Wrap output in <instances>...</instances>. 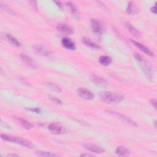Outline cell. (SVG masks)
Segmentation results:
<instances>
[{
    "instance_id": "cell-20",
    "label": "cell",
    "mask_w": 157,
    "mask_h": 157,
    "mask_svg": "<svg viewBox=\"0 0 157 157\" xmlns=\"http://www.w3.org/2000/svg\"><path fill=\"white\" fill-rule=\"evenodd\" d=\"M115 153L119 156H128L129 155V151L124 146H118L115 149Z\"/></svg>"
},
{
    "instance_id": "cell-10",
    "label": "cell",
    "mask_w": 157,
    "mask_h": 157,
    "mask_svg": "<svg viewBox=\"0 0 157 157\" xmlns=\"http://www.w3.org/2000/svg\"><path fill=\"white\" fill-rule=\"evenodd\" d=\"M48 129L50 132L55 134H62L65 132L64 128L58 123H52L49 124Z\"/></svg>"
},
{
    "instance_id": "cell-22",
    "label": "cell",
    "mask_w": 157,
    "mask_h": 157,
    "mask_svg": "<svg viewBox=\"0 0 157 157\" xmlns=\"http://www.w3.org/2000/svg\"><path fill=\"white\" fill-rule=\"evenodd\" d=\"M44 84L49 89L52 90V91L58 92V93H61L62 91L61 88L56 84L53 83V82H45L44 83Z\"/></svg>"
},
{
    "instance_id": "cell-7",
    "label": "cell",
    "mask_w": 157,
    "mask_h": 157,
    "mask_svg": "<svg viewBox=\"0 0 157 157\" xmlns=\"http://www.w3.org/2000/svg\"><path fill=\"white\" fill-rule=\"evenodd\" d=\"M78 94L83 99L86 100H92L94 98V94L86 88H79L77 89Z\"/></svg>"
},
{
    "instance_id": "cell-18",
    "label": "cell",
    "mask_w": 157,
    "mask_h": 157,
    "mask_svg": "<svg viewBox=\"0 0 157 157\" xmlns=\"http://www.w3.org/2000/svg\"><path fill=\"white\" fill-rule=\"evenodd\" d=\"M81 40H82V42L86 46L91 48H93V49H100L101 48V47L97 44L96 43H95L94 42L92 41L91 40H90V39L86 37H83L82 39H81Z\"/></svg>"
},
{
    "instance_id": "cell-32",
    "label": "cell",
    "mask_w": 157,
    "mask_h": 157,
    "mask_svg": "<svg viewBox=\"0 0 157 157\" xmlns=\"http://www.w3.org/2000/svg\"><path fill=\"white\" fill-rule=\"evenodd\" d=\"M7 156H9V157H12V156H19V155H17V154H15V153H8L7 155Z\"/></svg>"
},
{
    "instance_id": "cell-21",
    "label": "cell",
    "mask_w": 157,
    "mask_h": 157,
    "mask_svg": "<svg viewBox=\"0 0 157 157\" xmlns=\"http://www.w3.org/2000/svg\"><path fill=\"white\" fill-rule=\"evenodd\" d=\"M112 58L107 55H102L99 58V63L105 66H109L112 63Z\"/></svg>"
},
{
    "instance_id": "cell-5",
    "label": "cell",
    "mask_w": 157,
    "mask_h": 157,
    "mask_svg": "<svg viewBox=\"0 0 157 157\" xmlns=\"http://www.w3.org/2000/svg\"><path fill=\"white\" fill-rule=\"evenodd\" d=\"M33 50L37 55L45 57H50L52 55V52L48 48L42 44H36L33 45Z\"/></svg>"
},
{
    "instance_id": "cell-12",
    "label": "cell",
    "mask_w": 157,
    "mask_h": 157,
    "mask_svg": "<svg viewBox=\"0 0 157 157\" xmlns=\"http://www.w3.org/2000/svg\"><path fill=\"white\" fill-rule=\"evenodd\" d=\"M83 146L87 150L90 151L93 153H95L101 154V153H102L104 152V150L102 147H101L98 145H96L95 144L86 143V144H84L83 145Z\"/></svg>"
},
{
    "instance_id": "cell-3",
    "label": "cell",
    "mask_w": 157,
    "mask_h": 157,
    "mask_svg": "<svg viewBox=\"0 0 157 157\" xmlns=\"http://www.w3.org/2000/svg\"><path fill=\"white\" fill-rule=\"evenodd\" d=\"M1 139L3 140L7 141V142H10L13 143H16L19 145H21L23 147H25L26 148H33V145L32 143L25 139L19 137H16V136H9L7 134H1Z\"/></svg>"
},
{
    "instance_id": "cell-4",
    "label": "cell",
    "mask_w": 157,
    "mask_h": 157,
    "mask_svg": "<svg viewBox=\"0 0 157 157\" xmlns=\"http://www.w3.org/2000/svg\"><path fill=\"white\" fill-rule=\"evenodd\" d=\"M91 28L92 32L98 37H101L104 32V28L102 22L96 18H91L90 20Z\"/></svg>"
},
{
    "instance_id": "cell-9",
    "label": "cell",
    "mask_w": 157,
    "mask_h": 157,
    "mask_svg": "<svg viewBox=\"0 0 157 157\" xmlns=\"http://www.w3.org/2000/svg\"><path fill=\"white\" fill-rule=\"evenodd\" d=\"M20 57L21 59L23 61V62L27 65L29 67L33 69H36L37 67V63L29 56L24 54V53H21L20 55Z\"/></svg>"
},
{
    "instance_id": "cell-15",
    "label": "cell",
    "mask_w": 157,
    "mask_h": 157,
    "mask_svg": "<svg viewBox=\"0 0 157 157\" xmlns=\"http://www.w3.org/2000/svg\"><path fill=\"white\" fill-rule=\"evenodd\" d=\"M126 28L128 29L129 32L136 37H139L141 36V33L129 21H126L124 23Z\"/></svg>"
},
{
    "instance_id": "cell-31",
    "label": "cell",
    "mask_w": 157,
    "mask_h": 157,
    "mask_svg": "<svg viewBox=\"0 0 157 157\" xmlns=\"http://www.w3.org/2000/svg\"><path fill=\"white\" fill-rule=\"evenodd\" d=\"M1 125H2V126H5V128L9 127V125L7 123H6V122H3L2 120H1Z\"/></svg>"
},
{
    "instance_id": "cell-33",
    "label": "cell",
    "mask_w": 157,
    "mask_h": 157,
    "mask_svg": "<svg viewBox=\"0 0 157 157\" xmlns=\"http://www.w3.org/2000/svg\"><path fill=\"white\" fill-rule=\"evenodd\" d=\"M30 3H31V4H33L32 5L34 6V7L36 9H37V6H36V1H31V2H30Z\"/></svg>"
},
{
    "instance_id": "cell-1",
    "label": "cell",
    "mask_w": 157,
    "mask_h": 157,
    "mask_svg": "<svg viewBox=\"0 0 157 157\" xmlns=\"http://www.w3.org/2000/svg\"><path fill=\"white\" fill-rule=\"evenodd\" d=\"M134 56L139 63V64L142 71H143L144 74H145L147 79L151 80L153 78L154 71L150 63L139 54L135 53L134 55Z\"/></svg>"
},
{
    "instance_id": "cell-17",
    "label": "cell",
    "mask_w": 157,
    "mask_h": 157,
    "mask_svg": "<svg viewBox=\"0 0 157 157\" xmlns=\"http://www.w3.org/2000/svg\"><path fill=\"white\" fill-rule=\"evenodd\" d=\"M139 8L134 1H129L126 7V12L130 15H135L139 13Z\"/></svg>"
},
{
    "instance_id": "cell-28",
    "label": "cell",
    "mask_w": 157,
    "mask_h": 157,
    "mask_svg": "<svg viewBox=\"0 0 157 157\" xmlns=\"http://www.w3.org/2000/svg\"><path fill=\"white\" fill-rule=\"evenodd\" d=\"M56 5H57V6L59 8V9H63V3L61 2V1H53Z\"/></svg>"
},
{
    "instance_id": "cell-27",
    "label": "cell",
    "mask_w": 157,
    "mask_h": 157,
    "mask_svg": "<svg viewBox=\"0 0 157 157\" xmlns=\"http://www.w3.org/2000/svg\"><path fill=\"white\" fill-rule=\"evenodd\" d=\"M26 110H27L28 111L35 112L36 113H41L40 109H39L38 107H26Z\"/></svg>"
},
{
    "instance_id": "cell-34",
    "label": "cell",
    "mask_w": 157,
    "mask_h": 157,
    "mask_svg": "<svg viewBox=\"0 0 157 157\" xmlns=\"http://www.w3.org/2000/svg\"><path fill=\"white\" fill-rule=\"evenodd\" d=\"M92 156V155L89 153H82L80 155V156Z\"/></svg>"
},
{
    "instance_id": "cell-26",
    "label": "cell",
    "mask_w": 157,
    "mask_h": 157,
    "mask_svg": "<svg viewBox=\"0 0 157 157\" xmlns=\"http://www.w3.org/2000/svg\"><path fill=\"white\" fill-rule=\"evenodd\" d=\"M49 99L54 103L56 104H61V101L59 99L57 98L55 96H49Z\"/></svg>"
},
{
    "instance_id": "cell-23",
    "label": "cell",
    "mask_w": 157,
    "mask_h": 157,
    "mask_svg": "<svg viewBox=\"0 0 157 157\" xmlns=\"http://www.w3.org/2000/svg\"><path fill=\"white\" fill-rule=\"evenodd\" d=\"M6 38L7 39V40L10 42L13 45H14L15 46L17 47H21V43L18 40V39H17V38H15L14 36H13L12 34H6Z\"/></svg>"
},
{
    "instance_id": "cell-6",
    "label": "cell",
    "mask_w": 157,
    "mask_h": 157,
    "mask_svg": "<svg viewBox=\"0 0 157 157\" xmlns=\"http://www.w3.org/2000/svg\"><path fill=\"white\" fill-rule=\"evenodd\" d=\"M107 112H109V113L112 114V115L116 117L117 118H118L121 121H123L124 123H125L132 127H137L138 126L137 124L134 120H132V119H131L130 118H129L128 117H127L123 114H121L119 112H115L113 110H107Z\"/></svg>"
},
{
    "instance_id": "cell-24",
    "label": "cell",
    "mask_w": 157,
    "mask_h": 157,
    "mask_svg": "<svg viewBox=\"0 0 157 157\" xmlns=\"http://www.w3.org/2000/svg\"><path fill=\"white\" fill-rule=\"evenodd\" d=\"M36 154L39 156H58L59 155L46 151H37Z\"/></svg>"
},
{
    "instance_id": "cell-29",
    "label": "cell",
    "mask_w": 157,
    "mask_h": 157,
    "mask_svg": "<svg viewBox=\"0 0 157 157\" xmlns=\"http://www.w3.org/2000/svg\"><path fill=\"white\" fill-rule=\"evenodd\" d=\"M150 10H151V12L152 13H153L154 14H156L157 10H156V4H155L153 6H152V7H151Z\"/></svg>"
},
{
    "instance_id": "cell-14",
    "label": "cell",
    "mask_w": 157,
    "mask_h": 157,
    "mask_svg": "<svg viewBox=\"0 0 157 157\" xmlns=\"http://www.w3.org/2000/svg\"><path fill=\"white\" fill-rule=\"evenodd\" d=\"M61 44L64 48L67 50H75L76 48V46L74 41L68 37L63 38L61 40Z\"/></svg>"
},
{
    "instance_id": "cell-35",
    "label": "cell",
    "mask_w": 157,
    "mask_h": 157,
    "mask_svg": "<svg viewBox=\"0 0 157 157\" xmlns=\"http://www.w3.org/2000/svg\"><path fill=\"white\" fill-rule=\"evenodd\" d=\"M154 126L155 128H156V120H155V121H154Z\"/></svg>"
},
{
    "instance_id": "cell-2",
    "label": "cell",
    "mask_w": 157,
    "mask_h": 157,
    "mask_svg": "<svg viewBox=\"0 0 157 157\" xmlns=\"http://www.w3.org/2000/svg\"><path fill=\"white\" fill-rule=\"evenodd\" d=\"M99 98L104 102L109 104L119 103L121 102L124 96L117 92H112L109 91H102L99 93Z\"/></svg>"
},
{
    "instance_id": "cell-25",
    "label": "cell",
    "mask_w": 157,
    "mask_h": 157,
    "mask_svg": "<svg viewBox=\"0 0 157 157\" xmlns=\"http://www.w3.org/2000/svg\"><path fill=\"white\" fill-rule=\"evenodd\" d=\"M0 6H1V10H4V11H5V12H7V13H9V14H13V15L14 14L13 11L11 9H10L6 4H3L2 2H0Z\"/></svg>"
},
{
    "instance_id": "cell-16",
    "label": "cell",
    "mask_w": 157,
    "mask_h": 157,
    "mask_svg": "<svg viewBox=\"0 0 157 157\" xmlns=\"http://www.w3.org/2000/svg\"><path fill=\"white\" fill-rule=\"evenodd\" d=\"M90 79L91 80V81L93 83H94L96 85H107V80L99 76V75H96L94 74H92L90 75Z\"/></svg>"
},
{
    "instance_id": "cell-11",
    "label": "cell",
    "mask_w": 157,
    "mask_h": 157,
    "mask_svg": "<svg viewBox=\"0 0 157 157\" xmlns=\"http://www.w3.org/2000/svg\"><path fill=\"white\" fill-rule=\"evenodd\" d=\"M66 5L69 8L72 17L76 20H79L80 18V12L75 4L72 2H66Z\"/></svg>"
},
{
    "instance_id": "cell-19",
    "label": "cell",
    "mask_w": 157,
    "mask_h": 157,
    "mask_svg": "<svg viewBox=\"0 0 157 157\" xmlns=\"http://www.w3.org/2000/svg\"><path fill=\"white\" fill-rule=\"evenodd\" d=\"M14 118L15 119V120L17 122H18L19 124H20L21 125V126H23L25 129H30L33 128V125L30 122H29L23 118L22 117H18V116H15Z\"/></svg>"
},
{
    "instance_id": "cell-13",
    "label": "cell",
    "mask_w": 157,
    "mask_h": 157,
    "mask_svg": "<svg viewBox=\"0 0 157 157\" xmlns=\"http://www.w3.org/2000/svg\"><path fill=\"white\" fill-rule=\"evenodd\" d=\"M56 28L59 32L66 34H72L74 33V29L69 25L66 23H59L57 25Z\"/></svg>"
},
{
    "instance_id": "cell-8",
    "label": "cell",
    "mask_w": 157,
    "mask_h": 157,
    "mask_svg": "<svg viewBox=\"0 0 157 157\" xmlns=\"http://www.w3.org/2000/svg\"><path fill=\"white\" fill-rule=\"evenodd\" d=\"M130 41L132 43V44L134 45H135L137 48H138L140 51L143 52L144 53L147 54V55H148L150 56L154 57V56H155L154 53L149 48H148L147 47H146L145 45H143L142 44H140V42H137V41H136L134 40H132V39H130Z\"/></svg>"
},
{
    "instance_id": "cell-30",
    "label": "cell",
    "mask_w": 157,
    "mask_h": 157,
    "mask_svg": "<svg viewBox=\"0 0 157 157\" xmlns=\"http://www.w3.org/2000/svg\"><path fill=\"white\" fill-rule=\"evenodd\" d=\"M150 104H151V105L156 109V101L155 99H151L150 100Z\"/></svg>"
}]
</instances>
